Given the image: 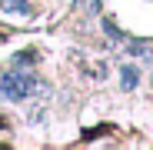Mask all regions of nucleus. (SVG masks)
<instances>
[{
  "instance_id": "3",
  "label": "nucleus",
  "mask_w": 153,
  "mask_h": 150,
  "mask_svg": "<svg viewBox=\"0 0 153 150\" xmlns=\"http://www.w3.org/2000/svg\"><path fill=\"white\" fill-rule=\"evenodd\" d=\"M40 60V54L37 50H20V54L13 57V67H23V63H37Z\"/></svg>"
},
{
  "instance_id": "2",
  "label": "nucleus",
  "mask_w": 153,
  "mask_h": 150,
  "mask_svg": "<svg viewBox=\"0 0 153 150\" xmlns=\"http://www.w3.org/2000/svg\"><path fill=\"white\" fill-rule=\"evenodd\" d=\"M137 84H140V70H137L133 63H126V67L120 70V87H123V90H133Z\"/></svg>"
},
{
  "instance_id": "1",
  "label": "nucleus",
  "mask_w": 153,
  "mask_h": 150,
  "mask_svg": "<svg viewBox=\"0 0 153 150\" xmlns=\"http://www.w3.org/2000/svg\"><path fill=\"white\" fill-rule=\"evenodd\" d=\"M33 90H37V80L30 77V73H23V70H10V73L0 77V100L20 104V100H27Z\"/></svg>"
},
{
  "instance_id": "4",
  "label": "nucleus",
  "mask_w": 153,
  "mask_h": 150,
  "mask_svg": "<svg viewBox=\"0 0 153 150\" xmlns=\"http://www.w3.org/2000/svg\"><path fill=\"white\" fill-rule=\"evenodd\" d=\"M7 127H10V120H7V117H0V130H7Z\"/></svg>"
}]
</instances>
